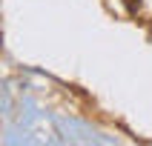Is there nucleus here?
Wrapping results in <instances>:
<instances>
[{"label": "nucleus", "mask_w": 152, "mask_h": 146, "mask_svg": "<svg viewBox=\"0 0 152 146\" xmlns=\"http://www.w3.org/2000/svg\"><path fill=\"white\" fill-rule=\"evenodd\" d=\"M124 6H126V12H129V15H135L138 9H141V0H124Z\"/></svg>", "instance_id": "obj_1"}]
</instances>
